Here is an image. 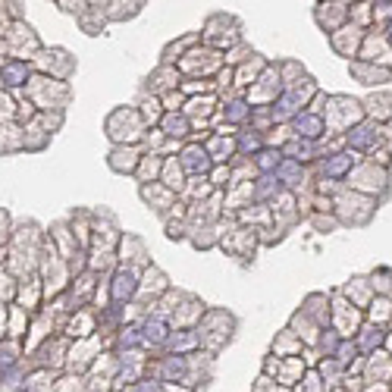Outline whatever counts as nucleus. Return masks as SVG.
Instances as JSON below:
<instances>
[{
    "label": "nucleus",
    "instance_id": "6",
    "mask_svg": "<svg viewBox=\"0 0 392 392\" xmlns=\"http://www.w3.org/2000/svg\"><path fill=\"white\" fill-rule=\"evenodd\" d=\"M367 107H373V123L377 119H389L392 123V94L389 92H380V94H373L370 101H367Z\"/></svg>",
    "mask_w": 392,
    "mask_h": 392
},
{
    "label": "nucleus",
    "instance_id": "9",
    "mask_svg": "<svg viewBox=\"0 0 392 392\" xmlns=\"http://www.w3.org/2000/svg\"><path fill=\"white\" fill-rule=\"evenodd\" d=\"M298 129H305V135H307V138H314V135H317V129H321V119L305 117V123L298 119Z\"/></svg>",
    "mask_w": 392,
    "mask_h": 392
},
{
    "label": "nucleus",
    "instance_id": "12",
    "mask_svg": "<svg viewBox=\"0 0 392 392\" xmlns=\"http://www.w3.org/2000/svg\"><path fill=\"white\" fill-rule=\"evenodd\" d=\"M386 342H389V348H392V333H389V336H386Z\"/></svg>",
    "mask_w": 392,
    "mask_h": 392
},
{
    "label": "nucleus",
    "instance_id": "13",
    "mask_svg": "<svg viewBox=\"0 0 392 392\" xmlns=\"http://www.w3.org/2000/svg\"><path fill=\"white\" fill-rule=\"evenodd\" d=\"M389 389H392V386H389Z\"/></svg>",
    "mask_w": 392,
    "mask_h": 392
},
{
    "label": "nucleus",
    "instance_id": "7",
    "mask_svg": "<svg viewBox=\"0 0 392 392\" xmlns=\"http://www.w3.org/2000/svg\"><path fill=\"white\" fill-rule=\"evenodd\" d=\"M386 317H392V301H389V298H377V301H373V311H370V321H373V327H380V330H383Z\"/></svg>",
    "mask_w": 392,
    "mask_h": 392
},
{
    "label": "nucleus",
    "instance_id": "3",
    "mask_svg": "<svg viewBox=\"0 0 392 392\" xmlns=\"http://www.w3.org/2000/svg\"><path fill=\"white\" fill-rule=\"evenodd\" d=\"M364 63H377V66H383V69H389V66H392V44H389V38H380L377 41V35H370L367 44H364Z\"/></svg>",
    "mask_w": 392,
    "mask_h": 392
},
{
    "label": "nucleus",
    "instance_id": "11",
    "mask_svg": "<svg viewBox=\"0 0 392 392\" xmlns=\"http://www.w3.org/2000/svg\"><path fill=\"white\" fill-rule=\"evenodd\" d=\"M386 38H389V44H392V19H389V26H386Z\"/></svg>",
    "mask_w": 392,
    "mask_h": 392
},
{
    "label": "nucleus",
    "instance_id": "10",
    "mask_svg": "<svg viewBox=\"0 0 392 392\" xmlns=\"http://www.w3.org/2000/svg\"><path fill=\"white\" fill-rule=\"evenodd\" d=\"M383 142H386V144H389V151H392V123H389V129H386V132H383Z\"/></svg>",
    "mask_w": 392,
    "mask_h": 392
},
{
    "label": "nucleus",
    "instance_id": "1",
    "mask_svg": "<svg viewBox=\"0 0 392 392\" xmlns=\"http://www.w3.org/2000/svg\"><path fill=\"white\" fill-rule=\"evenodd\" d=\"M386 170L377 164H364L358 167V173H355V185H358L364 195H377V191H386Z\"/></svg>",
    "mask_w": 392,
    "mask_h": 392
},
{
    "label": "nucleus",
    "instance_id": "5",
    "mask_svg": "<svg viewBox=\"0 0 392 392\" xmlns=\"http://www.w3.org/2000/svg\"><path fill=\"white\" fill-rule=\"evenodd\" d=\"M383 342H386V333L380 327H373V323L361 330V336H358V348H364L367 355H373L380 346H383Z\"/></svg>",
    "mask_w": 392,
    "mask_h": 392
},
{
    "label": "nucleus",
    "instance_id": "2",
    "mask_svg": "<svg viewBox=\"0 0 392 392\" xmlns=\"http://www.w3.org/2000/svg\"><path fill=\"white\" fill-rule=\"evenodd\" d=\"M348 142L355 151H377V144L383 142V129L377 123H358L355 132H348Z\"/></svg>",
    "mask_w": 392,
    "mask_h": 392
},
{
    "label": "nucleus",
    "instance_id": "8",
    "mask_svg": "<svg viewBox=\"0 0 392 392\" xmlns=\"http://www.w3.org/2000/svg\"><path fill=\"white\" fill-rule=\"evenodd\" d=\"M355 167V157L352 154H336L333 160H330V167H323V170L330 173V176H342V173H348Z\"/></svg>",
    "mask_w": 392,
    "mask_h": 392
},
{
    "label": "nucleus",
    "instance_id": "4",
    "mask_svg": "<svg viewBox=\"0 0 392 392\" xmlns=\"http://www.w3.org/2000/svg\"><path fill=\"white\" fill-rule=\"evenodd\" d=\"M355 76L364 82V85H383V82H389L392 72L383 69V66H367V63H355Z\"/></svg>",
    "mask_w": 392,
    "mask_h": 392
}]
</instances>
